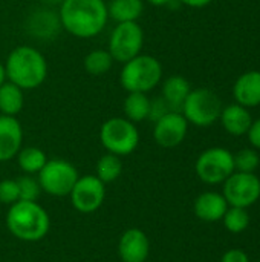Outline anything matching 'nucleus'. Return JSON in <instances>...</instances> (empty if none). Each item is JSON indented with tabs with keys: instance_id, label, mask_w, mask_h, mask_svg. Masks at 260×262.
Listing matches in <instances>:
<instances>
[{
	"instance_id": "1",
	"label": "nucleus",
	"mask_w": 260,
	"mask_h": 262,
	"mask_svg": "<svg viewBox=\"0 0 260 262\" xmlns=\"http://www.w3.org/2000/svg\"><path fill=\"white\" fill-rule=\"evenodd\" d=\"M58 17L61 28L77 38L97 37L109 21L104 0H63Z\"/></svg>"
},
{
	"instance_id": "2",
	"label": "nucleus",
	"mask_w": 260,
	"mask_h": 262,
	"mask_svg": "<svg viewBox=\"0 0 260 262\" xmlns=\"http://www.w3.org/2000/svg\"><path fill=\"white\" fill-rule=\"evenodd\" d=\"M6 80L21 88L23 91H32L40 88L48 77V61L44 55L34 46L20 45L14 48L5 63Z\"/></svg>"
},
{
	"instance_id": "3",
	"label": "nucleus",
	"mask_w": 260,
	"mask_h": 262,
	"mask_svg": "<svg viewBox=\"0 0 260 262\" xmlns=\"http://www.w3.org/2000/svg\"><path fill=\"white\" fill-rule=\"evenodd\" d=\"M6 227L20 241L37 243L49 233L51 218L37 201H17L9 206Z\"/></svg>"
},
{
	"instance_id": "4",
	"label": "nucleus",
	"mask_w": 260,
	"mask_h": 262,
	"mask_svg": "<svg viewBox=\"0 0 260 262\" xmlns=\"http://www.w3.org/2000/svg\"><path fill=\"white\" fill-rule=\"evenodd\" d=\"M162 80L161 61L147 54H139L123 63L120 72V84L127 92L147 94L153 91Z\"/></svg>"
},
{
	"instance_id": "5",
	"label": "nucleus",
	"mask_w": 260,
	"mask_h": 262,
	"mask_svg": "<svg viewBox=\"0 0 260 262\" xmlns=\"http://www.w3.org/2000/svg\"><path fill=\"white\" fill-rule=\"evenodd\" d=\"M100 141L103 147L113 155L127 157L139 144V130L135 123L124 117H112L100 127Z\"/></svg>"
},
{
	"instance_id": "6",
	"label": "nucleus",
	"mask_w": 260,
	"mask_h": 262,
	"mask_svg": "<svg viewBox=\"0 0 260 262\" xmlns=\"http://www.w3.org/2000/svg\"><path fill=\"white\" fill-rule=\"evenodd\" d=\"M221 98L207 88L192 89L187 95L181 114L185 117L188 124L198 127H208L215 124L222 112Z\"/></svg>"
},
{
	"instance_id": "7",
	"label": "nucleus",
	"mask_w": 260,
	"mask_h": 262,
	"mask_svg": "<svg viewBox=\"0 0 260 262\" xmlns=\"http://www.w3.org/2000/svg\"><path fill=\"white\" fill-rule=\"evenodd\" d=\"M37 175L41 192L52 196H69L80 177L77 167L61 158L48 160Z\"/></svg>"
},
{
	"instance_id": "8",
	"label": "nucleus",
	"mask_w": 260,
	"mask_h": 262,
	"mask_svg": "<svg viewBox=\"0 0 260 262\" xmlns=\"http://www.w3.org/2000/svg\"><path fill=\"white\" fill-rule=\"evenodd\" d=\"M144 46V31L138 25V21H124L116 23L113 28L107 51L110 52L113 61L126 63L133 57L139 55Z\"/></svg>"
},
{
	"instance_id": "9",
	"label": "nucleus",
	"mask_w": 260,
	"mask_h": 262,
	"mask_svg": "<svg viewBox=\"0 0 260 262\" xmlns=\"http://www.w3.org/2000/svg\"><path fill=\"white\" fill-rule=\"evenodd\" d=\"M195 170L202 183L222 184L234 172L233 154L224 147H210L198 157Z\"/></svg>"
},
{
	"instance_id": "10",
	"label": "nucleus",
	"mask_w": 260,
	"mask_h": 262,
	"mask_svg": "<svg viewBox=\"0 0 260 262\" xmlns=\"http://www.w3.org/2000/svg\"><path fill=\"white\" fill-rule=\"evenodd\" d=\"M222 184L228 206L248 209L260 198V180L256 173L234 170Z\"/></svg>"
},
{
	"instance_id": "11",
	"label": "nucleus",
	"mask_w": 260,
	"mask_h": 262,
	"mask_svg": "<svg viewBox=\"0 0 260 262\" xmlns=\"http://www.w3.org/2000/svg\"><path fill=\"white\" fill-rule=\"evenodd\" d=\"M69 196L75 210L80 213H92L104 203L106 184L97 175L78 177Z\"/></svg>"
},
{
	"instance_id": "12",
	"label": "nucleus",
	"mask_w": 260,
	"mask_h": 262,
	"mask_svg": "<svg viewBox=\"0 0 260 262\" xmlns=\"http://www.w3.org/2000/svg\"><path fill=\"white\" fill-rule=\"evenodd\" d=\"M188 132V121L181 112L170 111L153 123V138L158 146L173 149L179 146Z\"/></svg>"
},
{
	"instance_id": "13",
	"label": "nucleus",
	"mask_w": 260,
	"mask_h": 262,
	"mask_svg": "<svg viewBox=\"0 0 260 262\" xmlns=\"http://www.w3.org/2000/svg\"><path fill=\"white\" fill-rule=\"evenodd\" d=\"M150 255L149 236L141 229L126 230L118 241V256L123 262H146Z\"/></svg>"
},
{
	"instance_id": "14",
	"label": "nucleus",
	"mask_w": 260,
	"mask_h": 262,
	"mask_svg": "<svg viewBox=\"0 0 260 262\" xmlns=\"http://www.w3.org/2000/svg\"><path fill=\"white\" fill-rule=\"evenodd\" d=\"M23 147V127L17 117L0 115V163L11 161Z\"/></svg>"
},
{
	"instance_id": "15",
	"label": "nucleus",
	"mask_w": 260,
	"mask_h": 262,
	"mask_svg": "<svg viewBox=\"0 0 260 262\" xmlns=\"http://www.w3.org/2000/svg\"><path fill=\"white\" fill-rule=\"evenodd\" d=\"M61 28L58 12L49 8H37L26 18V31L38 40L54 38Z\"/></svg>"
},
{
	"instance_id": "16",
	"label": "nucleus",
	"mask_w": 260,
	"mask_h": 262,
	"mask_svg": "<svg viewBox=\"0 0 260 262\" xmlns=\"http://www.w3.org/2000/svg\"><path fill=\"white\" fill-rule=\"evenodd\" d=\"M228 203L222 193L216 192H204L201 193L193 204L195 215L205 221V223H216L221 221L228 209Z\"/></svg>"
},
{
	"instance_id": "17",
	"label": "nucleus",
	"mask_w": 260,
	"mask_h": 262,
	"mask_svg": "<svg viewBox=\"0 0 260 262\" xmlns=\"http://www.w3.org/2000/svg\"><path fill=\"white\" fill-rule=\"evenodd\" d=\"M233 97L238 104L250 109L260 104V71H248L242 74L234 86Z\"/></svg>"
},
{
	"instance_id": "18",
	"label": "nucleus",
	"mask_w": 260,
	"mask_h": 262,
	"mask_svg": "<svg viewBox=\"0 0 260 262\" xmlns=\"http://www.w3.org/2000/svg\"><path fill=\"white\" fill-rule=\"evenodd\" d=\"M219 120H221L222 127L233 137L247 135V132L253 123V117H251L250 111L238 103L222 107Z\"/></svg>"
},
{
	"instance_id": "19",
	"label": "nucleus",
	"mask_w": 260,
	"mask_h": 262,
	"mask_svg": "<svg viewBox=\"0 0 260 262\" xmlns=\"http://www.w3.org/2000/svg\"><path fill=\"white\" fill-rule=\"evenodd\" d=\"M190 91V83L182 75H170L162 83V98L170 106V109L176 112H181Z\"/></svg>"
},
{
	"instance_id": "20",
	"label": "nucleus",
	"mask_w": 260,
	"mask_h": 262,
	"mask_svg": "<svg viewBox=\"0 0 260 262\" xmlns=\"http://www.w3.org/2000/svg\"><path fill=\"white\" fill-rule=\"evenodd\" d=\"M25 107V91L11 81L0 86V115L17 117Z\"/></svg>"
},
{
	"instance_id": "21",
	"label": "nucleus",
	"mask_w": 260,
	"mask_h": 262,
	"mask_svg": "<svg viewBox=\"0 0 260 262\" xmlns=\"http://www.w3.org/2000/svg\"><path fill=\"white\" fill-rule=\"evenodd\" d=\"M144 12V0H110L107 3L109 18L116 23L138 21Z\"/></svg>"
},
{
	"instance_id": "22",
	"label": "nucleus",
	"mask_w": 260,
	"mask_h": 262,
	"mask_svg": "<svg viewBox=\"0 0 260 262\" xmlns=\"http://www.w3.org/2000/svg\"><path fill=\"white\" fill-rule=\"evenodd\" d=\"M124 118L138 124L149 118L150 111V98L143 92H127V97L123 103Z\"/></svg>"
},
{
	"instance_id": "23",
	"label": "nucleus",
	"mask_w": 260,
	"mask_h": 262,
	"mask_svg": "<svg viewBox=\"0 0 260 262\" xmlns=\"http://www.w3.org/2000/svg\"><path fill=\"white\" fill-rule=\"evenodd\" d=\"M48 157L46 154L35 146H28V147H21L17 154V163L18 167L23 170V173L26 175H35L38 173L43 166L46 164Z\"/></svg>"
},
{
	"instance_id": "24",
	"label": "nucleus",
	"mask_w": 260,
	"mask_h": 262,
	"mask_svg": "<svg viewBox=\"0 0 260 262\" xmlns=\"http://www.w3.org/2000/svg\"><path fill=\"white\" fill-rule=\"evenodd\" d=\"M123 173V161L121 157L113 155V154H104L103 157H100V160L97 161L95 166V175L104 183H113L116 181Z\"/></svg>"
},
{
	"instance_id": "25",
	"label": "nucleus",
	"mask_w": 260,
	"mask_h": 262,
	"mask_svg": "<svg viewBox=\"0 0 260 262\" xmlns=\"http://www.w3.org/2000/svg\"><path fill=\"white\" fill-rule=\"evenodd\" d=\"M112 64H113V58L107 49H93L83 60V66L86 72L90 74L92 77H101L107 74Z\"/></svg>"
},
{
	"instance_id": "26",
	"label": "nucleus",
	"mask_w": 260,
	"mask_h": 262,
	"mask_svg": "<svg viewBox=\"0 0 260 262\" xmlns=\"http://www.w3.org/2000/svg\"><path fill=\"white\" fill-rule=\"evenodd\" d=\"M224 226L231 233H242L250 226V213L244 207H233L230 206L222 218Z\"/></svg>"
},
{
	"instance_id": "27",
	"label": "nucleus",
	"mask_w": 260,
	"mask_h": 262,
	"mask_svg": "<svg viewBox=\"0 0 260 262\" xmlns=\"http://www.w3.org/2000/svg\"><path fill=\"white\" fill-rule=\"evenodd\" d=\"M233 161H234L236 172H247V173H254V170L260 164L259 154L254 149H242L236 152L233 155Z\"/></svg>"
},
{
	"instance_id": "28",
	"label": "nucleus",
	"mask_w": 260,
	"mask_h": 262,
	"mask_svg": "<svg viewBox=\"0 0 260 262\" xmlns=\"http://www.w3.org/2000/svg\"><path fill=\"white\" fill-rule=\"evenodd\" d=\"M17 186H18V201H37L41 187L38 184V180L34 178L32 175H21L17 178Z\"/></svg>"
},
{
	"instance_id": "29",
	"label": "nucleus",
	"mask_w": 260,
	"mask_h": 262,
	"mask_svg": "<svg viewBox=\"0 0 260 262\" xmlns=\"http://www.w3.org/2000/svg\"><path fill=\"white\" fill-rule=\"evenodd\" d=\"M18 198V186L17 180H2L0 181V203L2 204H14Z\"/></svg>"
},
{
	"instance_id": "30",
	"label": "nucleus",
	"mask_w": 260,
	"mask_h": 262,
	"mask_svg": "<svg viewBox=\"0 0 260 262\" xmlns=\"http://www.w3.org/2000/svg\"><path fill=\"white\" fill-rule=\"evenodd\" d=\"M170 106L166 103V100L162 97H158L155 100H150V111H149V118L147 120H152L153 123L156 120H159L161 117H164L167 112H170Z\"/></svg>"
},
{
	"instance_id": "31",
	"label": "nucleus",
	"mask_w": 260,
	"mask_h": 262,
	"mask_svg": "<svg viewBox=\"0 0 260 262\" xmlns=\"http://www.w3.org/2000/svg\"><path fill=\"white\" fill-rule=\"evenodd\" d=\"M221 262H250V258L242 249H231L222 255Z\"/></svg>"
},
{
	"instance_id": "32",
	"label": "nucleus",
	"mask_w": 260,
	"mask_h": 262,
	"mask_svg": "<svg viewBox=\"0 0 260 262\" xmlns=\"http://www.w3.org/2000/svg\"><path fill=\"white\" fill-rule=\"evenodd\" d=\"M247 135H248V140H250L251 146H253L254 149H260V118L254 120V121L251 123V126H250Z\"/></svg>"
},
{
	"instance_id": "33",
	"label": "nucleus",
	"mask_w": 260,
	"mask_h": 262,
	"mask_svg": "<svg viewBox=\"0 0 260 262\" xmlns=\"http://www.w3.org/2000/svg\"><path fill=\"white\" fill-rule=\"evenodd\" d=\"M178 2L185 6H190V8H204V6L210 5L213 0H178Z\"/></svg>"
},
{
	"instance_id": "34",
	"label": "nucleus",
	"mask_w": 260,
	"mask_h": 262,
	"mask_svg": "<svg viewBox=\"0 0 260 262\" xmlns=\"http://www.w3.org/2000/svg\"><path fill=\"white\" fill-rule=\"evenodd\" d=\"M144 2H147L153 6H166V5H170L173 0H144Z\"/></svg>"
},
{
	"instance_id": "35",
	"label": "nucleus",
	"mask_w": 260,
	"mask_h": 262,
	"mask_svg": "<svg viewBox=\"0 0 260 262\" xmlns=\"http://www.w3.org/2000/svg\"><path fill=\"white\" fill-rule=\"evenodd\" d=\"M6 81V72H5V66L3 63L0 61V86Z\"/></svg>"
},
{
	"instance_id": "36",
	"label": "nucleus",
	"mask_w": 260,
	"mask_h": 262,
	"mask_svg": "<svg viewBox=\"0 0 260 262\" xmlns=\"http://www.w3.org/2000/svg\"><path fill=\"white\" fill-rule=\"evenodd\" d=\"M43 2H46V3H52V5H60L63 0H43Z\"/></svg>"
}]
</instances>
